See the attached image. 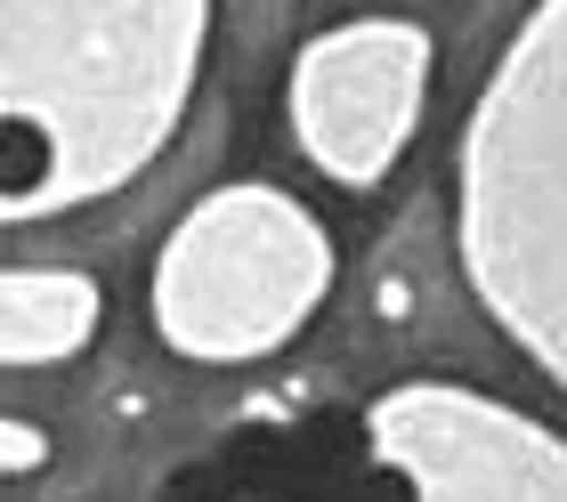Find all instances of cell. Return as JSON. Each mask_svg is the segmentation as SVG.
<instances>
[{
    "label": "cell",
    "instance_id": "6da1fadb",
    "mask_svg": "<svg viewBox=\"0 0 567 502\" xmlns=\"http://www.w3.org/2000/svg\"><path fill=\"white\" fill-rule=\"evenodd\" d=\"M49 178V130L41 122H0V195H33Z\"/></svg>",
    "mask_w": 567,
    "mask_h": 502
}]
</instances>
